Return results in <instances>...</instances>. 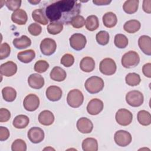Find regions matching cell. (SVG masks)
Returning <instances> with one entry per match:
<instances>
[{
    "mask_svg": "<svg viewBox=\"0 0 151 151\" xmlns=\"http://www.w3.org/2000/svg\"><path fill=\"white\" fill-rule=\"evenodd\" d=\"M81 11V4L76 1L61 0L52 3L46 7L45 14L48 19L70 24L71 19Z\"/></svg>",
    "mask_w": 151,
    "mask_h": 151,
    "instance_id": "cell-1",
    "label": "cell"
},
{
    "mask_svg": "<svg viewBox=\"0 0 151 151\" xmlns=\"http://www.w3.org/2000/svg\"><path fill=\"white\" fill-rule=\"evenodd\" d=\"M104 86L103 80L97 76H91L87 79L84 87L90 94H96L101 91Z\"/></svg>",
    "mask_w": 151,
    "mask_h": 151,
    "instance_id": "cell-2",
    "label": "cell"
},
{
    "mask_svg": "<svg viewBox=\"0 0 151 151\" xmlns=\"http://www.w3.org/2000/svg\"><path fill=\"white\" fill-rule=\"evenodd\" d=\"M140 62V57L134 51H129L122 57V65L126 68H131L137 66Z\"/></svg>",
    "mask_w": 151,
    "mask_h": 151,
    "instance_id": "cell-3",
    "label": "cell"
},
{
    "mask_svg": "<svg viewBox=\"0 0 151 151\" xmlns=\"http://www.w3.org/2000/svg\"><path fill=\"white\" fill-rule=\"evenodd\" d=\"M83 101L84 96L78 89H73L68 92L67 97V102L71 107H79L83 104Z\"/></svg>",
    "mask_w": 151,
    "mask_h": 151,
    "instance_id": "cell-4",
    "label": "cell"
},
{
    "mask_svg": "<svg viewBox=\"0 0 151 151\" xmlns=\"http://www.w3.org/2000/svg\"><path fill=\"white\" fill-rule=\"evenodd\" d=\"M117 67L115 61L110 58H106L102 60L99 65L100 72L106 76L114 74L116 71Z\"/></svg>",
    "mask_w": 151,
    "mask_h": 151,
    "instance_id": "cell-5",
    "label": "cell"
},
{
    "mask_svg": "<svg viewBox=\"0 0 151 151\" xmlns=\"http://www.w3.org/2000/svg\"><path fill=\"white\" fill-rule=\"evenodd\" d=\"M126 101L129 105L132 107L140 106L144 101L143 94L138 90L129 91L126 95Z\"/></svg>",
    "mask_w": 151,
    "mask_h": 151,
    "instance_id": "cell-6",
    "label": "cell"
},
{
    "mask_svg": "<svg viewBox=\"0 0 151 151\" xmlns=\"http://www.w3.org/2000/svg\"><path fill=\"white\" fill-rule=\"evenodd\" d=\"M115 119L118 124L126 126L129 125L133 120V114L129 110L120 109L116 113Z\"/></svg>",
    "mask_w": 151,
    "mask_h": 151,
    "instance_id": "cell-7",
    "label": "cell"
},
{
    "mask_svg": "<svg viewBox=\"0 0 151 151\" xmlns=\"http://www.w3.org/2000/svg\"><path fill=\"white\" fill-rule=\"evenodd\" d=\"M69 41L71 47L76 51H80L83 50L87 43L86 37L80 33L73 34L70 37Z\"/></svg>",
    "mask_w": 151,
    "mask_h": 151,
    "instance_id": "cell-8",
    "label": "cell"
},
{
    "mask_svg": "<svg viewBox=\"0 0 151 151\" xmlns=\"http://www.w3.org/2000/svg\"><path fill=\"white\" fill-rule=\"evenodd\" d=\"M114 139L115 143L118 146L125 147L131 143L132 137L129 132L125 130H120L114 133Z\"/></svg>",
    "mask_w": 151,
    "mask_h": 151,
    "instance_id": "cell-9",
    "label": "cell"
},
{
    "mask_svg": "<svg viewBox=\"0 0 151 151\" xmlns=\"http://www.w3.org/2000/svg\"><path fill=\"white\" fill-rule=\"evenodd\" d=\"M40 47L42 54L51 55L55 52L57 48V44L53 39L45 38L41 41Z\"/></svg>",
    "mask_w": 151,
    "mask_h": 151,
    "instance_id": "cell-10",
    "label": "cell"
},
{
    "mask_svg": "<svg viewBox=\"0 0 151 151\" xmlns=\"http://www.w3.org/2000/svg\"><path fill=\"white\" fill-rule=\"evenodd\" d=\"M23 106L26 110L34 111L36 110L40 106V99L37 95L29 94L24 98Z\"/></svg>",
    "mask_w": 151,
    "mask_h": 151,
    "instance_id": "cell-11",
    "label": "cell"
},
{
    "mask_svg": "<svg viewBox=\"0 0 151 151\" xmlns=\"http://www.w3.org/2000/svg\"><path fill=\"white\" fill-rule=\"evenodd\" d=\"M29 140L33 143L37 144L41 142L44 139V132L38 127H31L27 133Z\"/></svg>",
    "mask_w": 151,
    "mask_h": 151,
    "instance_id": "cell-12",
    "label": "cell"
},
{
    "mask_svg": "<svg viewBox=\"0 0 151 151\" xmlns=\"http://www.w3.org/2000/svg\"><path fill=\"white\" fill-rule=\"evenodd\" d=\"M103 109V102L97 98L91 99L87 106V111L91 115H97Z\"/></svg>",
    "mask_w": 151,
    "mask_h": 151,
    "instance_id": "cell-13",
    "label": "cell"
},
{
    "mask_svg": "<svg viewBox=\"0 0 151 151\" xmlns=\"http://www.w3.org/2000/svg\"><path fill=\"white\" fill-rule=\"evenodd\" d=\"M17 71V64L11 61L3 63L0 66V73L2 76L11 77L16 74Z\"/></svg>",
    "mask_w": 151,
    "mask_h": 151,
    "instance_id": "cell-14",
    "label": "cell"
},
{
    "mask_svg": "<svg viewBox=\"0 0 151 151\" xmlns=\"http://www.w3.org/2000/svg\"><path fill=\"white\" fill-rule=\"evenodd\" d=\"M47 98L51 101H57L61 99L63 94L61 88L57 86H51L46 89Z\"/></svg>",
    "mask_w": 151,
    "mask_h": 151,
    "instance_id": "cell-15",
    "label": "cell"
},
{
    "mask_svg": "<svg viewBox=\"0 0 151 151\" xmlns=\"http://www.w3.org/2000/svg\"><path fill=\"white\" fill-rule=\"evenodd\" d=\"M77 128L81 133H90L93 129L92 122L86 117H81L77 122Z\"/></svg>",
    "mask_w": 151,
    "mask_h": 151,
    "instance_id": "cell-16",
    "label": "cell"
},
{
    "mask_svg": "<svg viewBox=\"0 0 151 151\" xmlns=\"http://www.w3.org/2000/svg\"><path fill=\"white\" fill-rule=\"evenodd\" d=\"M28 83L30 87L34 89H40L44 85V79L40 74L34 73L28 78Z\"/></svg>",
    "mask_w": 151,
    "mask_h": 151,
    "instance_id": "cell-17",
    "label": "cell"
},
{
    "mask_svg": "<svg viewBox=\"0 0 151 151\" xmlns=\"http://www.w3.org/2000/svg\"><path fill=\"white\" fill-rule=\"evenodd\" d=\"M138 45L143 53L147 55H151V38L149 36H140L138 40Z\"/></svg>",
    "mask_w": 151,
    "mask_h": 151,
    "instance_id": "cell-18",
    "label": "cell"
},
{
    "mask_svg": "<svg viewBox=\"0 0 151 151\" xmlns=\"http://www.w3.org/2000/svg\"><path fill=\"white\" fill-rule=\"evenodd\" d=\"M12 21L19 25H24L28 20V16L27 12L22 9H18L13 12L11 15Z\"/></svg>",
    "mask_w": 151,
    "mask_h": 151,
    "instance_id": "cell-19",
    "label": "cell"
},
{
    "mask_svg": "<svg viewBox=\"0 0 151 151\" xmlns=\"http://www.w3.org/2000/svg\"><path fill=\"white\" fill-rule=\"evenodd\" d=\"M38 121L44 126H50L54 122V116L50 110H43L38 116Z\"/></svg>",
    "mask_w": 151,
    "mask_h": 151,
    "instance_id": "cell-20",
    "label": "cell"
},
{
    "mask_svg": "<svg viewBox=\"0 0 151 151\" xmlns=\"http://www.w3.org/2000/svg\"><path fill=\"white\" fill-rule=\"evenodd\" d=\"M50 76L51 79L56 81H64L67 77L66 72L62 68L55 66L51 71Z\"/></svg>",
    "mask_w": 151,
    "mask_h": 151,
    "instance_id": "cell-21",
    "label": "cell"
},
{
    "mask_svg": "<svg viewBox=\"0 0 151 151\" xmlns=\"http://www.w3.org/2000/svg\"><path fill=\"white\" fill-rule=\"evenodd\" d=\"M80 67L81 70L84 72H91L95 68V61L91 57H85L81 60L80 63Z\"/></svg>",
    "mask_w": 151,
    "mask_h": 151,
    "instance_id": "cell-22",
    "label": "cell"
},
{
    "mask_svg": "<svg viewBox=\"0 0 151 151\" xmlns=\"http://www.w3.org/2000/svg\"><path fill=\"white\" fill-rule=\"evenodd\" d=\"M35 57V52L33 50H27L19 52L17 54L18 59L23 63H29L31 62Z\"/></svg>",
    "mask_w": 151,
    "mask_h": 151,
    "instance_id": "cell-23",
    "label": "cell"
},
{
    "mask_svg": "<svg viewBox=\"0 0 151 151\" xmlns=\"http://www.w3.org/2000/svg\"><path fill=\"white\" fill-rule=\"evenodd\" d=\"M14 46L17 49H24L31 45V40L27 35H22L19 38L14 39L12 41Z\"/></svg>",
    "mask_w": 151,
    "mask_h": 151,
    "instance_id": "cell-24",
    "label": "cell"
},
{
    "mask_svg": "<svg viewBox=\"0 0 151 151\" xmlns=\"http://www.w3.org/2000/svg\"><path fill=\"white\" fill-rule=\"evenodd\" d=\"M103 22L107 28H113L116 26L117 22V18L116 14L112 12H108L103 16Z\"/></svg>",
    "mask_w": 151,
    "mask_h": 151,
    "instance_id": "cell-25",
    "label": "cell"
},
{
    "mask_svg": "<svg viewBox=\"0 0 151 151\" xmlns=\"http://www.w3.org/2000/svg\"><path fill=\"white\" fill-rule=\"evenodd\" d=\"M45 12L42 9H36L32 12V17L33 19L43 25H45L48 22V19L45 15Z\"/></svg>",
    "mask_w": 151,
    "mask_h": 151,
    "instance_id": "cell-26",
    "label": "cell"
},
{
    "mask_svg": "<svg viewBox=\"0 0 151 151\" xmlns=\"http://www.w3.org/2000/svg\"><path fill=\"white\" fill-rule=\"evenodd\" d=\"M141 27L140 22L136 19H131L126 21L124 25L123 29L125 31L130 34H133L137 32Z\"/></svg>",
    "mask_w": 151,
    "mask_h": 151,
    "instance_id": "cell-27",
    "label": "cell"
},
{
    "mask_svg": "<svg viewBox=\"0 0 151 151\" xmlns=\"http://www.w3.org/2000/svg\"><path fill=\"white\" fill-rule=\"evenodd\" d=\"M29 122V119L27 116L19 114L14 118L12 124L17 129H24L28 125Z\"/></svg>",
    "mask_w": 151,
    "mask_h": 151,
    "instance_id": "cell-28",
    "label": "cell"
},
{
    "mask_svg": "<svg viewBox=\"0 0 151 151\" xmlns=\"http://www.w3.org/2000/svg\"><path fill=\"white\" fill-rule=\"evenodd\" d=\"M82 149L84 151H97L98 150V142L94 138H86L82 142Z\"/></svg>",
    "mask_w": 151,
    "mask_h": 151,
    "instance_id": "cell-29",
    "label": "cell"
},
{
    "mask_svg": "<svg viewBox=\"0 0 151 151\" xmlns=\"http://www.w3.org/2000/svg\"><path fill=\"white\" fill-rule=\"evenodd\" d=\"M139 1L138 0H127L124 2L123 5V11L128 14H132L135 13L138 9Z\"/></svg>",
    "mask_w": 151,
    "mask_h": 151,
    "instance_id": "cell-30",
    "label": "cell"
},
{
    "mask_svg": "<svg viewBox=\"0 0 151 151\" xmlns=\"http://www.w3.org/2000/svg\"><path fill=\"white\" fill-rule=\"evenodd\" d=\"M137 119L138 120V122L142 126H149L151 123L150 113L146 110H140L137 113Z\"/></svg>",
    "mask_w": 151,
    "mask_h": 151,
    "instance_id": "cell-31",
    "label": "cell"
},
{
    "mask_svg": "<svg viewBox=\"0 0 151 151\" xmlns=\"http://www.w3.org/2000/svg\"><path fill=\"white\" fill-rule=\"evenodd\" d=\"M86 28L90 31H93L97 29L99 27V21L97 16L91 15L86 18L85 23Z\"/></svg>",
    "mask_w": 151,
    "mask_h": 151,
    "instance_id": "cell-32",
    "label": "cell"
},
{
    "mask_svg": "<svg viewBox=\"0 0 151 151\" xmlns=\"http://www.w3.org/2000/svg\"><path fill=\"white\" fill-rule=\"evenodd\" d=\"M3 99L7 102H12L17 97L16 90L11 87H5L2 90Z\"/></svg>",
    "mask_w": 151,
    "mask_h": 151,
    "instance_id": "cell-33",
    "label": "cell"
},
{
    "mask_svg": "<svg viewBox=\"0 0 151 151\" xmlns=\"http://www.w3.org/2000/svg\"><path fill=\"white\" fill-rule=\"evenodd\" d=\"M126 83L130 86H136L141 81L140 76L135 73H130L126 75L125 77Z\"/></svg>",
    "mask_w": 151,
    "mask_h": 151,
    "instance_id": "cell-34",
    "label": "cell"
},
{
    "mask_svg": "<svg viewBox=\"0 0 151 151\" xmlns=\"http://www.w3.org/2000/svg\"><path fill=\"white\" fill-rule=\"evenodd\" d=\"M49 34L56 35L60 33L63 29V24L60 22H52L50 23L47 28Z\"/></svg>",
    "mask_w": 151,
    "mask_h": 151,
    "instance_id": "cell-35",
    "label": "cell"
},
{
    "mask_svg": "<svg viewBox=\"0 0 151 151\" xmlns=\"http://www.w3.org/2000/svg\"><path fill=\"white\" fill-rule=\"evenodd\" d=\"M128 39L126 35L122 34H117L114 37V45L119 48H124L128 45Z\"/></svg>",
    "mask_w": 151,
    "mask_h": 151,
    "instance_id": "cell-36",
    "label": "cell"
},
{
    "mask_svg": "<svg viewBox=\"0 0 151 151\" xmlns=\"http://www.w3.org/2000/svg\"><path fill=\"white\" fill-rule=\"evenodd\" d=\"M96 41L101 45H106L109 41V34L106 31H100L97 33L96 36Z\"/></svg>",
    "mask_w": 151,
    "mask_h": 151,
    "instance_id": "cell-37",
    "label": "cell"
},
{
    "mask_svg": "<svg viewBox=\"0 0 151 151\" xmlns=\"http://www.w3.org/2000/svg\"><path fill=\"white\" fill-rule=\"evenodd\" d=\"M11 150L12 151H26L27 144L22 139H16L12 143Z\"/></svg>",
    "mask_w": 151,
    "mask_h": 151,
    "instance_id": "cell-38",
    "label": "cell"
},
{
    "mask_svg": "<svg viewBox=\"0 0 151 151\" xmlns=\"http://www.w3.org/2000/svg\"><path fill=\"white\" fill-rule=\"evenodd\" d=\"M49 68V64L45 60H38L34 64V70L39 73L45 72Z\"/></svg>",
    "mask_w": 151,
    "mask_h": 151,
    "instance_id": "cell-39",
    "label": "cell"
},
{
    "mask_svg": "<svg viewBox=\"0 0 151 151\" xmlns=\"http://www.w3.org/2000/svg\"><path fill=\"white\" fill-rule=\"evenodd\" d=\"M85 23L86 21L84 18L80 15L74 17L70 22V24L75 28H82L85 25Z\"/></svg>",
    "mask_w": 151,
    "mask_h": 151,
    "instance_id": "cell-40",
    "label": "cell"
},
{
    "mask_svg": "<svg viewBox=\"0 0 151 151\" xmlns=\"http://www.w3.org/2000/svg\"><path fill=\"white\" fill-rule=\"evenodd\" d=\"M60 63L65 67H71L74 63V58L71 54H65L61 58Z\"/></svg>",
    "mask_w": 151,
    "mask_h": 151,
    "instance_id": "cell-41",
    "label": "cell"
},
{
    "mask_svg": "<svg viewBox=\"0 0 151 151\" xmlns=\"http://www.w3.org/2000/svg\"><path fill=\"white\" fill-rule=\"evenodd\" d=\"M11 52V47L6 42H4L0 45V59L3 60L7 58Z\"/></svg>",
    "mask_w": 151,
    "mask_h": 151,
    "instance_id": "cell-42",
    "label": "cell"
},
{
    "mask_svg": "<svg viewBox=\"0 0 151 151\" xmlns=\"http://www.w3.org/2000/svg\"><path fill=\"white\" fill-rule=\"evenodd\" d=\"M21 1L19 0H7L5 1L6 6L11 11L14 12L19 9L21 5Z\"/></svg>",
    "mask_w": 151,
    "mask_h": 151,
    "instance_id": "cell-43",
    "label": "cell"
},
{
    "mask_svg": "<svg viewBox=\"0 0 151 151\" xmlns=\"http://www.w3.org/2000/svg\"><path fill=\"white\" fill-rule=\"evenodd\" d=\"M28 31L31 35L33 36H38L41 33L42 27L37 23H32L28 26Z\"/></svg>",
    "mask_w": 151,
    "mask_h": 151,
    "instance_id": "cell-44",
    "label": "cell"
},
{
    "mask_svg": "<svg viewBox=\"0 0 151 151\" xmlns=\"http://www.w3.org/2000/svg\"><path fill=\"white\" fill-rule=\"evenodd\" d=\"M11 117L10 111L5 108L0 109V122H8Z\"/></svg>",
    "mask_w": 151,
    "mask_h": 151,
    "instance_id": "cell-45",
    "label": "cell"
},
{
    "mask_svg": "<svg viewBox=\"0 0 151 151\" xmlns=\"http://www.w3.org/2000/svg\"><path fill=\"white\" fill-rule=\"evenodd\" d=\"M9 137V130L3 126L0 127V140L4 141L7 140Z\"/></svg>",
    "mask_w": 151,
    "mask_h": 151,
    "instance_id": "cell-46",
    "label": "cell"
},
{
    "mask_svg": "<svg viewBox=\"0 0 151 151\" xmlns=\"http://www.w3.org/2000/svg\"><path fill=\"white\" fill-rule=\"evenodd\" d=\"M142 72L146 77H151V64L150 63L143 65L142 67Z\"/></svg>",
    "mask_w": 151,
    "mask_h": 151,
    "instance_id": "cell-47",
    "label": "cell"
},
{
    "mask_svg": "<svg viewBox=\"0 0 151 151\" xmlns=\"http://www.w3.org/2000/svg\"><path fill=\"white\" fill-rule=\"evenodd\" d=\"M143 11L147 13H151V1L150 0H144L143 1Z\"/></svg>",
    "mask_w": 151,
    "mask_h": 151,
    "instance_id": "cell-48",
    "label": "cell"
},
{
    "mask_svg": "<svg viewBox=\"0 0 151 151\" xmlns=\"http://www.w3.org/2000/svg\"><path fill=\"white\" fill-rule=\"evenodd\" d=\"M111 2V1H107V0L93 1V3H94L96 5H107Z\"/></svg>",
    "mask_w": 151,
    "mask_h": 151,
    "instance_id": "cell-49",
    "label": "cell"
},
{
    "mask_svg": "<svg viewBox=\"0 0 151 151\" xmlns=\"http://www.w3.org/2000/svg\"><path fill=\"white\" fill-rule=\"evenodd\" d=\"M28 2L33 5H35V4H37L38 3L40 2V1H28Z\"/></svg>",
    "mask_w": 151,
    "mask_h": 151,
    "instance_id": "cell-50",
    "label": "cell"
}]
</instances>
